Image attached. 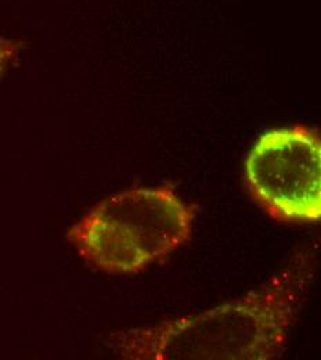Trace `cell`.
<instances>
[{
  "instance_id": "obj_1",
  "label": "cell",
  "mask_w": 321,
  "mask_h": 360,
  "mask_svg": "<svg viewBox=\"0 0 321 360\" xmlns=\"http://www.w3.org/2000/svg\"><path fill=\"white\" fill-rule=\"evenodd\" d=\"M302 252L269 284L247 297L158 326L112 337L115 352L132 360H270L284 354L313 274Z\"/></svg>"
},
{
  "instance_id": "obj_2",
  "label": "cell",
  "mask_w": 321,
  "mask_h": 360,
  "mask_svg": "<svg viewBox=\"0 0 321 360\" xmlns=\"http://www.w3.org/2000/svg\"><path fill=\"white\" fill-rule=\"evenodd\" d=\"M195 208L168 186L132 188L98 202L68 233V241L96 269L132 274L188 241Z\"/></svg>"
},
{
  "instance_id": "obj_3",
  "label": "cell",
  "mask_w": 321,
  "mask_h": 360,
  "mask_svg": "<svg viewBox=\"0 0 321 360\" xmlns=\"http://www.w3.org/2000/svg\"><path fill=\"white\" fill-rule=\"evenodd\" d=\"M251 198L278 224L321 221V141L317 131L295 125L261 136L244 164Z\"/></svg>"
},
{
  "instance_id": "obj_4",
  "label": "cell",
  "mask_w": 321,
  "mask_h": 360,
  "mask_svg": "<svg viewBox=\"0 0 321 360\" xmlns=\"http://www.w3.org/2000/svg\"><path fill=\"white\" fill-rule=\"evenodd\" d=\"M17 45L4 37H0V78L4 74L7 65L11 63L14 56L17 54Z\"/></svg>"
}]
</instances>
